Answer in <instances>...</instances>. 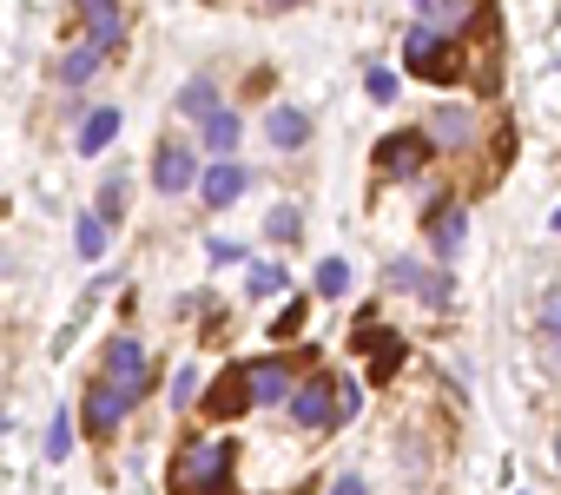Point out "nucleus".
<instances>
[{
	"label": "nucleus",
	"instance_id": "obj_3",
	"mask_svg": "<svg viewBox=\"0 0 561 495\" xmlns=\"http://www.w3.org/2000/svg\"><path fill=\"white\" fill-rule=\"evenodd\" d=\"M100 383H113L126 403H145V390H152L145 344H139V338H106V351H100Z\"/></svg>",
	"mask_w": 561,
	"mask_h": 495
},
{
	"label": "nucleus",
	"instance_id": "obj_14",
	"mask_svg": "<svg viewBox=\"0 0 561 495\" xmlns=\"http://www.w3.org/2000/svg\"><path fill=\"white\" fill-rule=\"evenodd\" d=\"M370 344V377L383 383V377H396V364H404V338H390V330H377V323H357V351Z\"/></svg>",
	"mask_w": 561,
	"mask_h": 495
},
{
	"label": "nucleus",
	"instance_id": "obj_4",
	"mask_svg": "<svg viewBox=\"0 0 561 495\" xmlns=\"http://www.w3.org/2000/svg\"><path fill=\"white\" fill-rule=\"evenodd\" d=\"M284 403H291V417H297L304 430H337V383H331L324 370H310V383H297Z\"/></svg>",
	"mask_w": 561,
	"mask_h": 495
},
{
	"label": "nucleus",
	"instance_id": "obj_34",
	"mask_svg": "<svg viewBox=\"0 0 561 495\" xmlns=\"http://www.w3.org/2000/svg\"><path fill=\"white\" fill-rule=\"evenodd\" d=\"M554 231H561V212H554Z\"/></svg>",
	"mask_w": 561,
	"mask_h": 495
},
{
	"label": "nucleus",
	"instance_id": "obj_11",
	"mask_svg": "<svg viewBox=\"0 0 561 495\" xmlns=\"http://www.w3.org/2000/svg\"><path fill=\"white\" fill-rule=\"evenodd\" d=\"M79 8V21H87V40L100 47V53H113L119 40H126V14H119V0H73Z\"/></svg>",
	"mask_w": 561,
	"mask_h": 495
},
{
	"label": "nucleus",
	"instance_id": "obj_27",
	"mask_svg": "<svg viewBox=\"0 0 561 495\" xmlns=\"http://www.w3.org/2000/svg\"><path fill=\"white\" fill-rule=\"evenodd\" d=\"M73 449V430H66V417H53V430H47V462H60Z\"/></svg>",
	"mask_w": 561,
	"mask_h": 495
},
{
	"label": "nucleus",
	"instance_id": "obj_17",
	"mask_svg": "<svg viewBox=\"0 0 561 495\" xmlns=\"http://www.w3.org/2000/svg\"><path fill=\"white\" fill-rule=\"evenodd\" d=\"M113 139H119V106H93V113H87V126H79V152L100 158Z\"/></svg>",
	"mask_w": 561,
	"mask_h": 495
},
{
	"label": "nucleus",
	"instance_id": "obj_7",
	"mask_svg": "<svg viewBox=\"0 0 561 495\" xmlns=\"http://www.w3.org/2000/svg\"><path fill=\"white\" fill-rule=\"evenodd\" d=\"M245 409H258V403H252V377H245V364H231V370H218V383L205 390V423H238Z\"/></svg>",
	"mask_w": 561,
	"mask_h": 495
},
{
	"label": "nucleus",
	"instance_id": "obj_16",
	"mask_svg": "<svg viewBox=\"0 0 561 495\" xmlns=\"http://www.w3.org/2000/svg\"><path fill=\"white\" fill-rule=\"evenodd\" d=\"M390 284H396V291H417V297H430V304L449 297V278H443V271H423V265H410V258L390 265Z\"/></svg>",
	"mask_w": 561,
	"mask_h": 495
},
{
	"label": "nucleus",
	"instance_id": "obj_2",
	"mask_svg": "<svg viewBox=\"0 0 561 495\" xmlns=\"http://www.w3.org/2000/svg\"><path fill=\"white\" fill-rule=\"evenodd\" d=\"M404 66H410L417 79H430V87H456V79L469 73V47H462L456 34H443V27H410Z\"/></svg>",
	"mask_w": 561,
	"mask_h": 495
},
{
	"label": "nucleus",
	"instance_id": "obj_18",
	"mask_svg": "<svg viewBox=\"0 0 561 495\" xmlns=\"http://www.w3.org/2000/svg\"><path fill=\"white\" fill-rule=\"evenodd\" d=\"M100 60H106V53H100L93 40H87V47H66V60L53 66V73H60V87H87V79L100 73Z\"/></svg>",
	"mask_w": 561,
	"mask_h": 495
},
{
	"label": "nucleus",
	"instance_id": "obj_22",
	"mask_svg": "<svg viewBox=\"0 0 561 495\" xmlns=\"http://www.w3.org/2000/svg\"><path fill=\"white\" fill-rule=\"evenodd\" d=\"M245 291H252V297H278V291H284V271H278V265H252V271H245Z\"/></svg>",
	"mask_w": 561,
	"mask_h": 495
},
{
	"label": "nucleus",
	"instance_id": "obj_29",
	"mask_svg": "<svg viewBox=\"0 0 561 495\" xmlns=\"http://www.w3.org/2000/svg\"><path fill=\"white\" fill-rule=\"evenodd\" d=\"M541 330H548V338H561V291H548V304H541Z\"/></svg>",
	"mask_w": 561,
	"mask_h": 495
},
{
	"label": "nucleus",
	"instance_id": "obj_35",
	"mask_svg": "<svg viewBox=\"0 0 561 495\" xmlns=\"http://www.w3.org/2000/svg\"><path fill=\"white\" fill-rule=\"evenodd\" d=\"M554 462H561V443H554Z\"/></svg>",
	"mask_w": 561,
	"mask_h": 495
},
{
	"label": "nucleus",
	"instance_id": "obj_23",
	"mask_svg": "<svg viewBox=\"0 0 561 495\" xmlns=\"http://www.w3.org/2000/svg\"><path fill=\"white\" fill-rule=\"evenodd\" d=\"M100 252H106V225H100V218L87 212V218H79V258H87V265H93Z\"/></svg>",
	"mask_w": 561,
	"mask_h": 495
},
{
	"label": "nucleus",
	"instance_id": "obj_28",
	"mask_svg": "<svg viewBox=\"0 0 561 495\" xmlns=\"http://www.w3.org/2000/svg\"><path fill=\"white\" fill-rule=\"evenodd\" d=\"M192 396H199V370H179V377H173V403H179V409H186V403H192Z\"/></svg>",
	"mask_w": 561,
	"mask_h": 495
},
{
	"label": "nucleus",
	"instance_id": "obj_1",
	"mask_svg": "<svg viewBox=\"0 0 561 495\" xmlns=\"http://www.w3.org/2000/svg\"><path fill=\"white\" fill-rule=\"evenodd\" d=\"M231 462H238V449L225 443V436H192V443H179V456H173V495H231Z\"/></svg>",
	"mask_w": 561,
	"mask_h": 495
},
{
	"label": "nucleus",
	"instance_id": "obj_21",
	"mask_svg": "<svg viewBox=\"0 0 561 495\" xmlns=\"http://www.w3.org/2000/svg\"><path fill=\"white\" fill-rule=\"evenodd\" d=\"M317 291H324V297H344V291H350V265H344V258H324V265H317Z\"/></svg>",
	"mask_w": 561,
	"mask_h": 495
},
{
	"label": "nucleus",
	"instance_id": "obj_31",
	"mask_svg": "<svg viewBox=\"0 0 561 495\" xmlns=\"http://www.w3.org/2000/svg\"><path fill=\"white\" fill-rule=\"evenodd\" d=\"M390 93H396V79H390V73L377 66V73H370V100H390Z\"/></svg>",
	"mask_w": 561,
	"mask_h": 495
},
{
	"label": "nucleus",
	"instance_id": "obj_5",
	"mask_svg": "<svg viewBox=\"0 0 561 495\" xmlns=\"http://www.w3.org/2000/svg\"><path fill=\"white\" fill-rule=\"evenodd\" d=\"M152 186L166 192V199L192 192V186H199V152H192L186 139H158V152H152Z\"/></svg>",
	"mask_w": 561,
	"mask_h": 495
},
{
	"label": "nucleus",
	"instance_id": "obj_20",
	"mask_svg": "<svg viewBox=\"0 0 561 495\" xmlns=\"http://www.w3.org/2000/svg\"><path fill=\"white\" fill-rule=\"evenodd\" d=\"M119 212H126V179H119V173H113V179H106V186H100V205H93V218H100V225H106V231H113V225H119Z\"/></svg>",
	"mask_w": 561,
	"mask_h": 495
},
{
	"label": "nucleus",
	"instance_id": "obj_9",
	"mask_svg": "<svg viewBox=\"0 0 561 495\" xmlns=\"http://www.w3.org/2000/svg\"><path fill=\"white\" fill-rule=\"evenodd\" d=\"M423 231H430V252H436V258H456L462 238H469V212H462L456 199H436L430 218H423Z\"/></svg>",
	"mask_w": 561,
	"mask_h": 495
},
{
	"label": "nucleus",
	"instance_id": "obj_33",
	"mask_svg": "<svg viewBox=\"0 0 561 495\" xmlns=\"http://www.w3.org/2000/svg\"><path fill=\"white\" fill-rule=\"evenodd\" d=\"M436 8H443V0H417V14H423V27L436 21Z\"/></svg>",
	"mask_w": 561,
	"mask_h": 495
},
{
	"label": "nucleus",
	"instance_id": "obj_15",
	"mask_svg": "<svg viewBox=\"0 0 561 495\" xmlns=\"http://www.w3.org/2000/svg\"><path fill=\"white\" fill-rule=\"evenodd\" d=\"M238 132H245V119H238L231 106H212V113L199 119V145H205L212 158H225V152L238 145Z\"/></svg>",
	"mask_w": 561,
	"mask_h": 495
},
{
	"label": "nucleus",
	"instance_id": "obj_24",
	"mask_svg": "<svg viewBox=\"0 0 561 495\" xmlns=\"http://www.w3.org/2000/svg\"><path fill=\"white\" fill-rule=\"evenodd\" d=\"M265 231H271V244H291V238H297V231H304V218H297V205H278V212H271V225H265Z\"/></svg>",
	"mask_w": 561,
	"mask_h": 495
},
{
	"label": "nucleus",
	"instance_id": "obj_8",
	"mask_svg": "<svg viewBox=\"0 0 561 495\" xmlns=\"http://www.w3.org/2000/svg\"><path fill=\"white\" fill-rule=\"evenodd\" d=\"M199 192H205V212H225V205H238V199L252 192V173L238 158H212L205 179H199Z\"/></svg>",
	"mask_w": 561,
	"mask_h": 495
},
{
	"label": "nucleus",
	"instance_id": "obj_25",
	"mask_svg": "<svg viewBox=\"0 0 561 495\" xmlns=\"http://www.w3.org/2000/svg\"><path fill=\"white\" fill-rule=\"evenodd\" d=\"M304 317H310V297H291V304H284V317H271V330H278V338H297Z\"/></svg>",
	"mask_w": 561,
	"mask_h": 495
},
{
	"label": "nucleus",
	"instance_id": "obj_32",
	"mask_svg": "<svg viewBox=\"0 0 561 495\" xmlns=\"http://www.w3.org/2000/svg\"><path fill=\"white\" fill-rule=\"evenodd\" d=\"M265 14H291V8H304V0H258Z\"/></svg>",
	"mask_w": 561,
	"mask_h": 495
},
{
	"label": "nucleus",
	"instance_id": "obj_10",
	"mask_svg": "<svg viewBox=\"0 0 561 495\" xmlns=\"http://www.w3.org/2000/svg\"><path fill=\"white\" fill-rule=\"evenodd\" d=\"M126 409H132V403H126L113 383H100V377H93V383H87V403H79V423H87V436H113Z\"/></svg>",
	"mask_w": 561,
	"mask_h": 495
},
{
	"label": "nucleus",
	"instance_id": "obj_30",
	"mask_svg": "<svg viewBox=\"0 0 561 495\" xmlns=\"http://www.w3.org/2000/svg\"><path fill=\"white\" fill-rule=\"evenodd\" d=\"M324 495H370V488H364V475H337V482H331Z\"/></svg>",
	"mask_w": 561,
	"mask_h": 495
},
{
	"label": "nucleus",
	"instance_id": "obj_6",
	"mask_svg": "<svg viewBox=\"0 0 561 495\" xmlns=\"http://www.w3.org/2000/svg\"><path fill=\"white\" fill-rule=\"evenodd\" d=\"M430 132H390V139H377V173L383 179H417L423 165H430Z\"/></svg>",
	"mask_w": 561,
	"mask_h": 495
},
{
	"label": "nucleus",
	"instance_id": "obj_12",
	"mask_svg": "<svg viewBox=\"0 0 561 495\" xmlns=\"http://www.w3.org/2000/svg\"><path fill=\"white\" fill-rule=\"evenodd\" d=\"M469 139H475V106H436V113H430V145L469 152Z\"/></svg>",
	"mask_w": 561,
	"mask_h": 495
},
{
	"label": "nucleus",
	"instance_id": "obj_13",
	"mask_svg": "<svg viewBox=\"0 0 561 495\" xmlns=\"http://www.w3.org/2000/svg\"><path fill=\"white\" fill-rule=\"evenodd\" d=\"M265 139H271L278 152L310 145V113H304V106H271V113H265Z\"/></svg>",
	"mask_w": 561,
	"mask_h": 495
},
{
	"label": "nucleus",
	"instance_id": "obj_19",
	"mask_svg": "<svg viewBox=\"0 0 561 495\" xmlns=\"http://www.w3.org/2000/svg\"><path fill=\"white\" fill-rule=\"evenodd\" d=\"M218 106V87H212V79H186V87H179V113L186 119H205Z\"/></svg>",
	"mask_w": 561,
	"mask_h": 495
},
{
	"label": "nucleus",
	"instance_id": "obj_26",
	"mask_svg": "<svg viewBox=\"0 0 561 495\" xmlns=\"http://www.w3.org/2000/svg\"><path fill=\"white\" fill-rule=\"evenodd\" d=\"M331 383H337V430H344V423L357 417V409H364V390H357L350 377H331Z\"/></svg>",
	"mask_w": 561,
	"mask_h": 495
}]
</instances>
